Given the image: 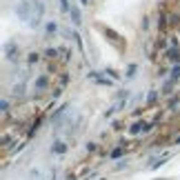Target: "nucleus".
<instances>
[{
  "instance_id": "f257e3e1",
  "label": "nucleus",
  "mask_w": 180,
  "mask_h": 180,
  "mask_svg": "<svg viewBox=\"0 0 180 180\" xmlns=\"http://www.w3.org/2000/svg\"><path fill=\"white\" fill-rule=\"evenodd\" d=\"M71 18H73V22H76V24H80V16H78V9H71Z\"/></svg>"
},
{
  "instance_id": "f03ea898",
  "label": "nucleus",
  "mask_w": 180,
  "mask_h": 180,
  "mask_svg": "<svg viewBox=\"0 0 180 180\" xmlns=\"http://www.w3.org/2000/svg\"><path fill=\"white\" fill-rule=\"evenodd\" d=\"M60 9H62L65 13H67V11H71V9H69V0H60Z\"/></svg>"
},
{
  "instance_id": "7ed1b4c3",
  "label": "nucleus",
  "mask_w": 180,
  "mask_h": 180,
  "mask_svg": "<svg viewBox=\"0 0 180 180\" xmlns=\"http://www.w3.org/2000/svg\"><path fill=\"white\" fill-rule=\"evenodd\" d=\"M82 5H87V0H82Z\"/></svg>"
}]
</instances>
